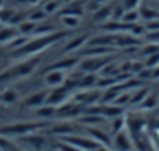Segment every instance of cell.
I'll use <instances>...</instances> for the list:
<instances>
[{"instance_id": "6da1fadb", "label": "cell", "mask_w": 159, "mask_h": 151, "mask_svg": "<svg viewBox=\"0 0 159 151\" xmlns=\"http://www.w3.org/2000/svg\"><path fill=\"white\" fill-rule=\"evenodd\" d=\"M67 36L66 31L62 33H52V34H47V36H41V38H36L33 41H28L24 47H20L17 50V55H31V53H36V51H41L44 48H47L48 45L55 44L56 41H59L61 38Z\"/></svg>"}, {"instance_id": "7a4b0ae2", "label": "cell", "mask_w": 159, "mask_h": 151, "mask_svg": "<svg viewBox=\"0 0 159 151\" xmlns=\"http://www.w3.org/2000/svg\"><path fill=\"white\" fill-rule=\"evenodd\" d=\"M62 142H67L80 149H84V151H98L100 149V143L94 139H84V137H69V135H64L61 139Z\"/></svg>"}, {"instance_id": "3957f363", "label": "cell", "mask_w": 159, "mask_h": 151, "mask_svg": "<svg viewBox=\"0 0 159 151\" xmlns=\"http://www.w3.org/2000/svg\"><path fill=\"white\" fill-rule=\"evenodd\" d=\"M45 125L44 123H19V125H14V126H8L5 129H0L2 134H17V135H24V134H28L31 131H36V129H41L44 128Z\"/></svg>"}, {"instance_id": "277c9868", "label": "cell", "mask_w": 159, "mask_h": 151, "mask_svg": "<svg viewBox=\"0 0 159 151\" xmlns=\"http://www.w3.org/2000/svg\"><path fill=\"white\" fill-rule=\"evenodd\" d=\"M108 64V61L105 59V58H102V56H91L89 59H86V61H83L81 64H80V67H81V70L84 72H97V70H100L102 67H105Z\"/></svg>"}, {"instance_id": "5b68a950", "label": "cell", "mask_w": 159, "mask_h": 151, "mask_svg": "<svg viewBox=\"0 0 159 151\" xmlns=\"http://www.w3.org/2000/svg\"><path fill=\"white\" fill-rule=\"evenodd\" d=\"M69 95H70V91L62 86L61 89H55L53 92H50V94L47 95V98H45V103H47V104H52V106L62 104Z\"/></svg>"}, {"instance_id": "8992f818", "label": "cell", "mask_w": 159, "mask_h": 151, "mask_svg": "<svg viewBox=\"0 0 159 151\" xmlns=\"http://www.w3.org/2000/svg\"><path fill=\"white\" fill-rule=\"evenodd\" d=\"M89 34H81V36H76L73 38L69 44H66L64 47V53H70V51H75V50H80V48H83L88 42H89Z\"/></svg>"}, {"instance_id": "52a82bcc", "label": "cell", "mask_w": 159, "mask_h": 151, "mask_svg": "<svg viewBox=\"0 0 159 151\" xmlns=\"http://www.w3.org/2000/svg\"><path fill=\"white\" fill-rule=\"evenodd\" d=\"M64 81H66L64 72L62 70H56V69H52L47 73V77H45V83L48 86H61Z\"/></svg>"}, {"instance_id": "ba28073f", "label": "cell", "mask_w": 159, "mask_h": 151, "mask_svg": "<svg viewBox=\"0 0 159 151\" xmlns=\"http://www.w3.org/2000/svg\"><path fill=\"white\" fill-rule=\"evenodd\" d=\"M114 146L117 148V151H131V140L125 132H117L114 137Z\"/></svg>"}, {"instance_id": "9c48e42d", "label": "cell", "mask_w": 159, "mask_h": 151, "mask_svg": "<svg viewBox=\"0 0 159 151\" xmlns=\"http://www.w3.org/2000/svg\"><path fill=\"white\" fill-rule=\"evenodd\" d=\"M114 41H116V33H108V34H103V36H97V38L89 39V45L109 47V45H114Z\"/></svg>"}, {"instance_id": "30bf717a", "label": "cell", "mask_w": 159, "mask_h": 151, "mask_svg": "<svg viewBox=\"0 0 159 151\" xmlns=\"http://www.w3.org/2000/svg\"><path fill=\"white\" fill-rule=\"evenodd\" d=\"M47 95H48V92H45V91L38 92V94H33V95H30V97L25 100V106H39V104L45 103Z\"/></svg>"}, {"instance_id": "8fae6325", "label": "cell", "mask_w": 159, "mask_h": 151, "mask_svg": "<svg viewBox=\"0 0 159 151\" xmlns=\"http://www.w3.org/2000/svg\"><path fill=\"white\" fill-rule=\"evenodd\" d=\"M78 64V59L76 58H66V59H61L55 64L50 65V70L52 69H56V70H66V69H72Z\"/></svg>"}, {"instance_id": "7c38bea8", "label": "cell", "mask_w": 159, "mask_h": 151, "mask_svg": "<svg viewBox=\"0 0 159 151\" xmlns=\"http://www.w3.org/2000/svg\"><path fill=\"white\" fill-rule=\"evenodd\" d=\"M89 134H91V137L94 139V140H97L100 145H109L111 143V140H109V135H106V132H103V131H100V129H95V128H91L89 129Z\"/></svg>"}, {"instance_id": "4fadbf2b", "label": "cell", "mask_w": 159, "mask_h": 151, "mask_svg": "<svg viewBox=\"0 0 159 151\" xmlns=\"http://www.w3.org/2000/svg\"><path fill=\"white\" fill-rule=\"evenodd\" d=\"M140 13V17L145 19L147 22H151V20H157L159 19V11L157 10H153V8H148V7H142L139 10Z\"/></svg>"}, {"instance_id": "5bb4252c", "label": "cell", "mask_w": 159, "mask_h": 151, "mask_svg": "<svg viewBox=\"0 0 159 151\" xmlns=\"http://www.w3.org/2000/svg\"><path fill=\"white\" fill-rule=\"evenodd\" d=\"M109 17H112V8H109V7H103V8L97 10L94 14L95 22H106Z\"/></svg>"}, {"instance_id": "9a60e30c", "label": "cell", "mask_w": 159, "mask_h": 151, "mask_svg": "<svg viewBox=\"0 0 159 151\" xmlns=\"http://www.w3.org/2000/svg\"><path fill=\"white\" fill-rule=\"evenodd\" d=\"M139 19H140L139 10H126L122 16V22H125V24H136Z\"/></svg>"}, {"instance_id": "2e32d148", "label": "cell", "mask_w": 159, "mask_h": 151, "mask_svg": "<svg viewBox=\"0 0 159 151\" xmlns=\"http://www.w3.org/2000/svg\"><path fill=\"white\" fill-rule=\"evenodd\" d=\"M17 34V30L14 28H3L0 30V44H5V42H10L16 38Z\"/></svg>"}, {"instance_id": "e0dca14e", "label": "cell", "mask_w": 159, "mask_h": 151, "mask_svg": "<svg viewBox=\"0 0 159 151\" xmlns=\"http://www.w3.org/2000/svg\"><path fill=\"white\" fill-rule=\"evenodd\" d=\"M94 84H97V77L94 73H84L83 75V78L78 81V86L80 87H91V86H94Z\"/></svg>"}, {"instance_id": "ac0fdd59", "label": "cell", "mask_w": 159, "mask_h": 151, "mask_svg": "<svg viewBox=\"0 0 159 151\" xmlns=\"http://www.w3.org/2000/svg\"><path fill=\"white\" fill-rule=\"evenodd\" d=\"M36 22H33V20H27V22H20L19 24V31L22 33V34H33L34 33V30H36Z\"/></svg>"}, {"instance_id": "d6986e66", "label": "cell", "mask_w": 159, "mask_h": 151, "mask_svg": "<svg viewBox=\"0 0 159 151\" xmlns=\"http://www.w3.org/2000/svg\"><path fill=\"white\" fill-rule=\"evenodd\" d=\"M78 112H83V111H80V108H75V106H61L58 109V114L62 115V117H69V115H76Z\"/></svg>"}, {"instance_id": "ffe728a7", "label": "cell", "mask_w": 159, "mask_h": 151, "mask_svg": "<svg viewBox=\"0 0 159 151\" xmlns=\"http://www.w3.org/2000/svg\"><path fill=\"white\" fill-rule=\"evenodd\" d=\"M27 140H28L31 145H34L36 149H44L45 145H47V142H45V139H44L42 135H34V137L31 135V137H28Z\"/></svg>"}, {"instance_id": "44dd1931", "label": "cell", "mask_w": 159, "mask_h": 151, "mask_svg": "<svg viewBox=\"0 0 159 151\" xmlns=\"http://www.w3.org/2000/svg\"><path fill=\"white\" fill-rule=\"evenodd\" d=\"M61 19H62V24H64L67 28H75V27L80 24V17H76V16H69V14H66V16H61Z\"/></svg>"}, {"instance_id": "7402d4cb", "label": "cell", "mask_w": 159, "mask_h": 151, "mask_svg": "<svg viewBox=\"0 0 159 151\" xmlns=\"http://www.w3.org/2000/svg\"><path fill=\"white\" fill-rule=\"evenodd\" d=\"M157 51H159V42H150L148 45H145L142 48V55H145V56H151Z\"/></svg>"}, {"instance_id": "603a6c76", "label": "cell", "mask_w": 159, "mask_h": 151, "mask_svg": "<svg viewBox=\"0 0 159 151\" xmlns=\"http://www.w3.org/2000/svg\"><path fill=\"white\" fill-rule=\"evenodd\" d=\"M123 126H125V118H123L122 115H117V117L112 118V132H114V134L120 132Z\"/></svg>"}, {"instance_id": "cb8c5ba5", "label": "cell", "mask_w": 159, "mask_h": 151, "mask_svg": "<svg viewBox=\"0 0 159 151\" xmlns=\"http://www.w3.org/2000/svg\"><path fill=\"white\" fill-rule=\"evenodd\" d=\"M145 97H147V89H139L136 94H133L129 103H133V104H140L142 100H143Z\"/></svg>"}, {"instance_id": "d4e9b609", "label": "cell", "mask_w": 159, "mask_h": 151, "mask_svg": "<svg viewBox=\"0 0 159 151\" xmlns=\"http://www.w3.org/2000/svg\"><path fill=\"white\" fill-rule=\"evenodd\" d=\"M156 101H157L156 95H154V94H151V95H148V97H145V98L142 100L140 106H142V108H147V109H151V108H154V106H156Z\"/></svg>"}, {"instance_id": "484cf974", "label": "cell", "mask_w": 159, "mask_h": 151, "mask_svg": "<svg viewBox=\"0 0 159 151\" xmlns=\"http://www.w3.org/2000/svg\"><path fill=\"white\" fill-rule=\"evenodd\" d=\"M129 100H131V95L129 94H119L117 97H116V100L112 101V104H116V106H123L125 103H129Z\"/></svg>"}, {"instance_id": "4316f807", "label": "cell", "mask_w": 159, "mask_h": 151, "mask_svg": "<svg viewBox=\"0 0 159 151\" xmlns=\"http://www.w3.org/2000/svg\"><path fill=\"white\" fill-rule=\"evenodd\" d=\"M66 14H69V16H76V17H81V16H83V10H81V8H76V7H73V8H67V10L61 11V16H66Z\"/></svg>"}, {"instance_id": "83f0119b", "label": "cell", "mask_w": 159, "mask_h": 151, "mask_svg": "<svg viewBox=\"0 0 159 151\" xmlns=\"http://www.w3.org/2000/svg\"><path fill=\"white\" fill-rule=\"evenodd\" d=\"M140 0H123V8L126 10H137Z\"/></svg>"}, {"instance_id": "f1b7e54d", "label": "cell", "mask_w": 159, "mask_h": 151, "mask_svg": "<svg viewBox=\"0 0 159 151\" xmlns=\"http://www.w3.org/2000/svg\"><path fill=\"white\" fill-rule=\"evenodd\" d=\"M58 7H59V0H52V2H48V3L45 5L44 11H45L47 14H50V13L56 11V10H58Z\"/></svg>"}, {"instance_id": "f546056e", "label": "cell", "mask_w": 159, "mask_h": 151, "mask_svg": "<svg viewBox=\"0 0 159 151\" xmlns=\"http://www.w3.org/2000/svg\"><path fill=\"white\" fill-rule=\"evenodd\" d=\"M53 132H56V134H59V135H64V134H70V132H73V128L72 126H56V128H53Z\"/></svg>"}, {"instance_id": "4dcf8cb0", "label": "cell", "mask_w": 159, "mask_h": 151, "mask_svg": "<svg viewBox=\"0 0 159 151\" xmlns=\"http://www.w3.org/2000/svg\"><path fill=\"white\" fill-rule=\"evenodd\" d=\"M45 16H47V13L45 11H36V13H33V14H30V20H33V22H41V20H44L45 19Z\"/></svg>"}, {"instance_id": "1f68e13d", "label": "cell", "mask_w": 159, "mask_h": 151, "mask_svg": "<svg viewBox=\"0 0 159 151\" xmlns=\"http://www.w3.org/2000/svg\"><path fill=\"white\" fill-rule=\"evenodd\" d=\"M83 122H84V123H94V125H97V123H102V122H103V117H98L97 114H92V115L84 117Z\"/></svg>"}, {"instance_id": "d6a6232c", "label": "cell", "mask_w": 159, "mask_h": 151, "mask_svg": "<svg viewBox=\"0 0 159 151\" xmlns=\"http://www.w3.org/2000/svg\"><path fill=\"white\" fill-rule=\"evenodd\" d=\"M147 65H148L150 69H153V67L159 65V51H157V53H154V55H151V56H148Z\"/></svg>"}, {"instance_id": "836d02e7", "label": "cell", "mask_w": 159, "mask_h": 151, "mask_svg": "<svg viewBox=\"0 0 159 151\" xmlns=\"http://www.w3.org/2000/svg\"><path fill=\"white\" fill-rule=\"evenodd\" d=\"M59 149L61 151H84V149H80V148H76V146H73V145H70L67 142H62V140L59 143Z\"/></svg>"}, {"instance_id": "e575fe53", "label": "cell", "mask_w": 159, "mask_h": 151, "mask_svg": "<svg viewBox=\"0 0 159 151\" xmlns=\"http://www.w3.org/2000/svg\"><path fill=\"white\" fill-rule=\"evenodd\" d=\"M55 114V108L52 104H48L47 108H41L39 109V115H47V117H52Z\"/></svg>"}, {"instance_id": "d590c367", "label": "cell", "mask_w": 159, "mask_h": 151, "mask_svg": "<svg viewBox=\"0 0 159 151\" xmlns=\"http://www.w3.org/2000/svg\"><path fill=\"white\" fill-rule=\"evenodd\" d=\"M2 98H3V101H7V103H13V101H16V94L14 92H5L3 95H2Z\"/></svg>"}, {"instance_id": "8d00e7d4", "label": "cell", "mask_w": 159, "mask_h": 151, "mask_svg": "<svg viewBox=\"0 0 159 151\" xmlns=\"http://www.w3.org/2000/svg\"><path fill=\"white\" fill-rule=\"evenodd\" d=\"M150 42H159V30L157 31H148V36Z\"/></svg>"}, {"instance_id": "74e56055", "label": "cell", "mask_w": 159, "mask_h": 151, "mask_svg": "<svg viewBox=\"0 0 159 151\" xmlns=\"http://www.w3.org/2000/svg\"><path fill=\"white\" fill-rule=\"evenodd\" d=\"M159 77V65H156V69L153 70V78H157Z\"/></svg>"}, {"instance_id": "f35d334b", "label": "cell", "mask_w": 159, "mask_h": 151, "mask_svg": "<svg viewBox=\"0 0 159 151\" xmlns=\"http://www.w3.org/2000/svg\"><path fill=\"white\" fill-rule=\"evenodd\" d=\"M22 2H25V3H31V5H34V3H38L39 0H22Z\"/></svg>"}, {"instance_id": "ab89813d", "label": "cell", "mask_w": 159, "mask_h": 151, "mask_svg": "<svg viewBox=\"0 0 159 151\" xmlns=\"http://www.w3.org/2000/svg\"><path fill=\"white\" fill-rule=\"evenodd\" d=\"M95 2H97V3H105L106 0H95Z\"/></svg>"}]
</instances>
